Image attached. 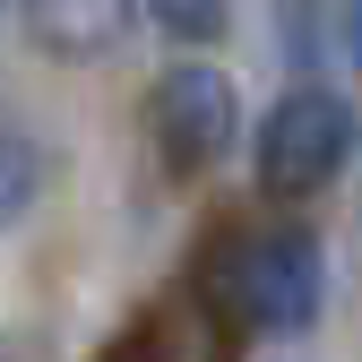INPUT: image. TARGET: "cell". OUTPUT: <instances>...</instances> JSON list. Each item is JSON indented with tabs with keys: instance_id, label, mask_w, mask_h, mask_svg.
<instances>
[{
	"instance_id": "7",
	"label": "cell",
	"mask_w": 362,
	"mask_h": 362,
	"mask_svg": "<svg viewBox=\"0 0 362 362\" xmlns=\"http://www.w3.org/2000/svg\"><path fill=\"white\" fill-rule=\"evenodd\" d=\"M147 9H156V26L181 35V43H216V35H224V0H147Z\"/></svg>"
},
{
	"instance_id": "4",
	"label": "cell",
	"mask_w": 362,
	"mask_h": 362,
	"mask_svg": "<svg viewBox=\"0 0 362 362\" xmlns=\"http://www.w3.org/2000/svg\"><path fill=\"white\" fill-rule=\"evenodd\" d=\"M18 9H26V35L52 61H104V52L129 43L139 0H18Z\"/></svg>"
},
{
	"instance_id": "6",
	"label": "cell",
	"mask_w": 362,
	"mask_h": 362,
	"mask_svg": "<svg viewBox=\"0 0 362 362\" xmlns=\"http://www.w3.org/2000/svg\"><path fill=\"white\" fill-rule=\"evenodd\" d=\"M43 190V147L18 139V129H0V224H18Z\"/></svg>"
},
{
	"instance_id": "2",
	"label": "cell",
	"mask_w": 362,
	"mask_h": 362,
	"mask_svg": "<svg viewBox=\"0 0 362 362\" xmlns=\"http://www.w3.org/2000/svg\"><path fill=\"white\" fill-rule=\"evenodd\" d=\"M345 156H354V104L337 95V86H293V95L259 121V181L267 190H285V199H302V190H328V181L345 173Z\"/></svg>"
},
{
	"instance_id": "5",
	"label": "cell",
	"mask_w": 362,
	"mask_h": 362,
	"mask_svg": "<svg viewBox=\"0 0 362 362\" xmlns=\"http://www.w3.org/2000/svg\"><path fill=\"white\" fill-rule=\"evenodd\" d=\"M276 35H285V61L293 69H337V61H354V9H345V0H285V9H276Z\"/></svg>"
},
{
	"instance_id": "3",
	"label": "cell",
	"mask_w": 362,
	"mask_h": 362,
	"mask_svg": "<svg viewBox=\"0 0 362 362\" xmlns=\"http://www.w3.org/2000/svg\"><path fill=\"white\" fill-rule=\"evenodd\" d=\"M233 121H242V95H233V78L207 69V61L164 69L156 95H147V129H156L164 164H181V173H199V164H216L233 147Z\"/></svg>"
},
{
	"instance_id": "1",
	"label": "cell",
	"mask_w": 362,
	"mask_h": 362,
	"mask_svg": "<svg viewBox=\"0 0 362 362\" xmlns=\"http://www.w3.org/2000/svg\"><path fill=\"white\" fill-rule=\"evenodd\" d=\"M224 285H233V310H242L259 337H302L310 320H320L328 259H320V242H310L302 224H267V233L233 242Z\"/></svg>"
}]
</instances>
